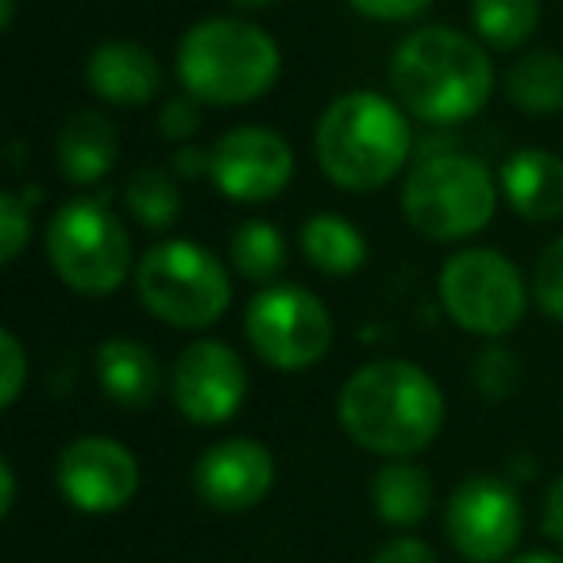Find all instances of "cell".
I'll return each mask as SVG.
<instances>
[{"mask_svg":"<svg viewBox=\"0 0 563 563\" xmlns=\"http://www.w3.org/2000/svg\"><path fill=\"white\" fill-rule=\"evenodd\" d=\"M347 4L375 24H409V20L424 16L437 0H347Z\"/></svg>","mask_w":563,"mask_h":563,"instance_id":"f546056e","label":"cell"},{"mask_svg":"<svg viewBox=\"0 0 563 563\" xmlns=\"http://www.w3.org/2000/svg\"><path fill=\"white\" fill-rule=\"evenodd\" d=\"M544 537L563 544V475L548 486V498H544Z\"/></svg>","mask_w":563,"mask_h":563,"instance_id":"d6a6232c","label":"cell"},{"mask_svg":"<svg viewBox=\"0 0 563 563\" xmlns=\"http://www.w3.org/2000/svg\"><path fill=\"white\" fill-rule=\"evenodd\" d=\"M532 306L563 324V235H555L532 266Z\"/></svg>","mask_w":563,"mask_h":563,"instance_id":"484cf974","label":"cell"},{"mask_svg":"<svg viewBox=\"0 0 563 563\" xmlns=\"http://www.w3.org/2000/svg\"><path fill=\"white\" fill-rule=\"evenodd\" d=\"M471 378H475V390L486 401H506L517 390V383H521V363H517V355L509 347L490 344L486 352H478Z\"/></svg>","mask_w":563,"mask_h":563,"instance_id":"d4e9b609","label":"cell"},{"mask_svg":"<svg viewBox=\"0 0 563 563\" xmlns=\"http://www.w3.org/2000/svg\"><path fill=\"white\" fill-rule=\"evenodd\" d=\"M47 263L66 290L81 298H109L132 274V235L101 197H74L43 232Z\"/></svg>","mask_w":563,"mask_h":563,"instance_id":"52a82bcc","label":"cell"},{"mask_svg":"<svg viewBox=\"0 0 563 563\" xmlns=\"http://www.w3.org/2000/svg\"><path fill=\"white\" fill-rule=\"evenodd\" d=\"M490 166L463 151H432L401 181V217L432 243H463L486 232L498 212Z\"/></svg>","mask_w":563,"mask_h":563,"instance_id":"5b68a950","label":"cell"},{"mask_svg":"<svg viewBox=\"0 0 563 563\" xmlns=\"http://www.w3.org/2000/svg\"><path fill=\"white\" fill-rule=\"evenodd\" d=\"M432 486L429 471L417 467L409 460H390L375 471V483H371V501H375V514L383 517L394 529H413L424 517L432 514Z\"/></svg>","mask_w":563,"mask_h":563,"instance_id":"ffe728a7","label":"cell"},{"mask_svg":"<svg viewBox=\"0 0 563 563\" xmlns=\"http://www.w3.org/2000/svg\"><path fill=\"white\" fill-rule=\"evenodd\" d=\"M298 155L290 140L266 124L228 128L209 147V181L235 205H266L290 189Z\"/></svg>","mask_w":563,"mask_h":563,"instance_id":"30bf717a","label":"cell"},{"mask_svg":"<svg viewBox=\"0 0 563 563\" xmlns=\"http://www.w3.org/2000/svg\"><path fill=\"white\" fill-rule=\"evenodd\" d=\"M143 313L181 332H205L232 306V274L205 243L170 235L151 243L135 263Z\"/></svg>","mask_w":563,"mask_h":563,"instance_id":"8992f818","label":"cell"},{"mask_svg":"<svg viewBox=\"0 0 563 563\" xmlns=\"http://www.w3.org/2000/svg\"><path fill=\"white\" fill-rule=\"evenodd\" d=\"M228 255H232V271L243 282H255V286H274L278 274L286 271V263H290L286 235L271 220H243V224H235Z\"/></svg>","mask_w":563,"mask_h":563,"instance_id":"7402d4cb","label":"cell"},{"mask_svg":"<svg viewBox=\"0 0 563 563\" xmlns=\"http://www.w3.org/2000/svg\"><path fill=\"white\" fill-rule=\"evenodd\" d=\"M509 563H563L560 555H552V552H525V555H517V560H509Z\"/></svg>","mask_w":563,"mask_h":563,"instance_id":"8d00e7d4","label":"cell"},{"mask_svg":"<svg viewBox=\"0 0 563 563\" xmlns=\"http://www.w3.org/2000/svg\"><path fill=\"white\" fill-rule=\"evenodd\" d=\"M540 0H471V27L486 51H521L540 27Z\"/></svg>","mask_w":563,"mask_h":563,"instance_id":"603a6c76","label":"cell"},{"mask_svg":"<svg viewBox=\"0 0 563 563\" xmlns=\"http://www.w3.org/2000/svg\"><path fill=\"white\" fill-rule=\"evenodd\" d=\"M174 74L201 104L243 109L278 86L282 47L266 27L240 16H205L178 40Z\"/></svg>","mask_w":563,"mask_h":563,"instance_id":"277c9868","label":"cell"},{"mask_svg":"<svg viewBox=\"0 0 563 563\" xmlns=\"http://www.w3.org/2000/svg\"><path fill=\"white\" fill-rule=\"evenodd\" d=\"M170 170L178 174V181L209 178V147H181L178 155H174Z\"/></svg>","mask_w":563,"mask_h":563,"instance_id":"1f68e13d","label":"cell"},{"mask_svg":"<svg viewBox=\"0 0 563 563\" xmlns=\"http://www.w3.org/2000/svg\"><path fill=\"white\" fill-rule=\"evenodd\" d=\"M86 89L112 109H143L163 93V66L143 43L104 40L86 58Z\"/></svg>","mask_w":563,"mask_h":563,"instance_id":"9a60e30c","label":"cell"},{"mask_svg":"<svg viewBox=\"0 0 563 563\" xmlns=\"http://www.w3.org/2000/svg\"><path fill=\"white\" fill-rule=\"evenodd\" d=\"M525 509L514 483L498 475H471L452 490L444 509V532L471 563H501L517 548Z\"/></svg>","mask_w":563,"mask_h":563,"instance_id":"7c38bea8","label":"cell"},{"mask_svg":"<svg viewBox=\"0 0 563 563\" xmlns=\"http://www.w3.org/2000/svg\"><path fill=\"white\" fill-rule=\"evenodd\" d=\"M16 506V471L9 460H0V517H9Z\"/></svg>","mask_w":563,"mask_h":563,"instance_id":"836d02e7","label":"cell"},{"mask_svg":"<svg viewBox=\"0 0 563 563\" xmlns=\"http://www.w3.org/2000/svg\"><path fill=\"white\" fill-rule=\"evenodd\" d=\"M243 332L263 367L278 375H301L332 352L336 324L313 290L298 282H274L247 301Z\"/></svg>","mask_w":563,"mask_h":563,"instance_id":"9c48e42d","label":"cell"},{"mask_svg":"<svg viewBox=\"0 0 563 563\" xmlns=\"http://www.w3.org/2000/svg\"><path fill=\"white\" fill-rule=\"evenodd\" d=\"M232 9H240V12H263V9H274L278 0H228Z\"/></svg>","mask_w":563,"mask_h":563,"instance_id":"d590c367","label":"cell"},{"mask_svg":"<svg viewBox=\"0 0 563 563\" xmlns=\"http://www.w3.org/2000/svg\"><path fill=\"white\" fill-rule=\"evenodd\" d=\"M444 390L413 360H371L347 375L336 398L340 429L371 455L409 460L444 429Z\"/></svg>","mask_w":563,"mask_h":563,"instance_id":"6da1fadb","label":"cell"},{"mask_svg":"<svg viewBox=\"0 0 563 563\" xmlns=\"http://www.w3.org/2000/svg\"><path fill=\"white\" fill-rule=\"evenodd\" d=\"M298 247L306 263L324 278H352L367 263V240L340 212H313L298 228Z\"/></svg>","mask_w":563,"mask_h":563,"instance_id":"d6986e66","label":"cell"},{"mask_svg":"<svg viewBox=\"0 0 563 563\" xmlns=\"http://www.w3.org/2000/svg\"><path fill=\"white\" fill-rule=\"evenodd\" d=\"M120 158V128L104 112L81 109L58 128L55 166L70 186L89 189L101 186Z\"/></svg>","mask_w":563,"mask_h":563,"instance_id":"e0dca14e","label":"cell"},{"mask_svg":"<svg viewBox=\"0 0 563 563\" xmlns=\"http://www.w3.org/2000/svg\"><path fill=\"white\" fill-rule=\"evenodd\" d=\"M197 128H201V101L189 93L170 97V101L163 104V112H158V132H163L170 143L194 140Z\"/></svg>","mask_w":563,"mask_h":563,"instance_id":"f1b7e54d","label":"cell"},{"mask_svg":"<svg viewBox=\"0 0 563 563\" xmlns=\"http://www.w3.org/2000/svg\"><path fill=\"white\" fill-rule=\"evenodd\" d=\"M58 490L81 514H117L140 490V463L132 448L112 437H78L58 455Z\"/></svg>","mask_w":563,"mask_h":563,"instance_id":"4fadbf2b","label":"cell"},{"mask_svg":"<svg viewBox=\"0 0 563 563\" xmlns=\"http://www.w3.org/2000/svg\"><path fill=\"white\" fill-rule=\"evenodd\" d=\"M27 375H32V360H27L20 336L12 329H0V406H16L27 386Z\"/></svg>","mask_w":563,"mask_h":563,"instance_id":"83f0119b","label":"cell"},{"mask_svg":"<svg viewBox=\"0 0 563 563\" xmlns=\"http://www.w3.org/2000/svg\"><path fill=\"white\" fill-rule=\"evenodd\" d=\"M371 563H440V560H437V552L424 544V540L394 537V540H386V544L378 548Z\"/></svg>","mask_w":563,"mask_h":563,"instance_id":"4dcf8cb0","label":"cell"},{"mask_svg":"<svg viewBox=\"0 0 563 563\" xmlns=\"http://www.w3.org/2000/svg\"><path fill=\"white\" fill-rule=\"evenodd\" d=\"M251 390L247 363L224 340H189L170 367V401L186 421L201 429L228 424L243 409Z\"/></svg>","mask_w":563,"mask_h":563,"instance_id":"8fae6325","label":"cell"},{"mask_svg":"<svg viewBox=\"0 0 563 563\" xmlns=\"http://www.w3.org/2000/svg\"><path fill=\"white\" fill-rule=\"evenodd\" d=\"M16 27V0H0V32Z\"/></svg>","mask_w":563,"mask_h":563,"instance_id":"e575fe53","label":"cell"},{"mask_svg":"<svg viewBox=\"0 0 563 563\" xmlns=\"http://www.w3.org/2000/svg\"><path fill=\"white\" fill-rule=\"evenodd\" d=\"M448 321L467 336L498 344L529 313V290L509 255L494 247H460L437 278Z\"/></svg>","mask_w":563,"mask_h":563,"instance_id":"ba28073f","label":"cell"},{"mask_svg":"<svg viewBox=\"0 0 563 563\" xmlns=\"http://www.w3.org/2000/svg\"><path fill=\"white\" fill-rule=\"evenodd\" d=\"M32 243V194L4 189L0 194V258L16 263Z\"/></svg>","mask_w":563,"mask_h":563,"instance_id":"4316f807","label":"cell"},{"mask_svg":"<svg viewBox=\"0 0 563 563\" xmlns=\"http://www.w3.org/2000/svg\"><path fill=\"white\" fill-rule=\"evenodd\" d=\"M124 209L132 212L135 224L147 232H166L181 217V186L178 174L166 166H143L128 178L124 186Z\"/></svg>","mask_w":563,"mask_h":563,"instance_id":"cb8c5ba5","label":"cell"},{"mask_svg":"<svg viewBox=\"0 0 563 563\" xmlns=\"http://www.w3.org/2000/svg\"><path fill=\"white\" fill-rule=\"evenodd\" d=\"M321 174L344 194H378L413 155L409 112L394 97L347 89L321 112L313 132Z\"/></svg>","mask_w":563,"mask_h":563,"instance_id":"3957f363","label":"cell"},{"mask_svg":"<svg viewBox=\"0 0 563 563\" xmlns=\"http://www.w3.org/2000/svg\"><path fill=\"white\" fill-rule=\"evenodd\" d=\"M97 383L104 398L120 409H147L163 390V363L143 340L132 336H109L101 340L93 355Z\"/></svg>","mask_w":563,"mask_h":563,"instance_id":"ac0fdd59","label":"cell"},{"mask_svg":"<svg viewBox=\"0 0 563 563\" xmlns=\"http://www.w3.org/2000/svg\"><path fill=\"white\" fill-rule=\"evenodd\" d=\"M501 93L517 112L529 117H555L563 112V55L555 51H529L506 70Z\"/></svg>","mask_w":563,"mask_h":563,"instance_id":"44dd1931","label":"cell"},{"mask_svg":"<svg viewBox=\"0 0 563 563\" xmlns=\"http://www.w3.org/2000/svg\"><path fill=\"white\" fill-rule=\"evenodd\" d=\"M390 93L409 120L429 128H455L475 120L494 97L490 51L467 32L432 24L417 27L394 47Z\"/></svg>","mask_w":563,"mask_h":563,"instance_id":"7a4b0ae2","label":"cell"},{"mask_svg":"<svg viewBox=\"0 0 563 563\" xmlns=\"http://www.w3.org/2000/svg\"><path fill=\"white\" fill-rule=\"evenodd\" d=\"M498 189L506 205L529 224L563 217V158L544 147H521L501 163Z\"/></svg>","mask_w":563,"mask_h":563,"instance_id":"2e32d148","label":"cell"},{"mask_svg":"<svg viewBox=\"0 0 563 563\" xmlns=\"http://www.w3.org/2000/svg\"><path fill=\"white\" fill-rule=\"evenodd\" d=\"M278 463L271 448L251 437H228L205 448L194 463V490L209 509L220 514H247L274 490Z\"/></svg>","mask_w":563,"mask_h":563,"instance_id":"5bb4252c","label":"cell"}]
</instances>
